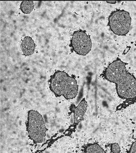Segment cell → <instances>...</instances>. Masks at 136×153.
<instances>
[{
	"label": "cell",
	"instance_id": "6da1fadb",
	"mask_svg": "<svg viewBox=\"0 0 136 153\" xmlns=\"http://www.w3.org/2000/svg\"><path fill=\"white\" fill-rule=\"evenodd\" d=\"M103 77L115 84L118 96L132 101L136 99V78L128 71L125 63L117 58L109 63L104 71Z\"/></svg>",
	"mask_w": 136,
	"mask_h": 153
},
{
	"label": "cell",
	"instance_id": "7a4b0ae2",
	"mask_svg": "<svg viewBox=\"0 0 136 153\" xmlns=\"http://www.w3.org/2000/svg\"><path fill=\"white\" fill-rule=\"evenodd\" d=\"M48 82L50 90L56 97H63L66 100H71L78 94V85L76 76L73 74L70 75L64 71H56Z\"/></svg>",
	"mask_w": 136,
	"mask_h": 153
},
{
	"label": "cell",
	"instance_id": "3957f363",
	"mask_svg": "<svg viewBox=\"0 0 136 153\" xmlns=\"http://www.w3.org/2000/svg\"><path fill=\"white\" fill-rule=\"evenodd\" d=\"M27 130L29 138L34 143H41L46 137L47 129L42 115L37 111L31 110L27 115Z\"/></svg>",
	"mask_w": 136,
	"mask_h": 153
},
{
	"label": "cell",
	"instance_id": "277c9868",
	"mask_svg": "<svg viewBox=\"0 0 136 153\" xmlns=\"http://www.w3.org/2000/svg\"><path fill=\"white\" fill-rule=\"evenodd\" d=\"M131 24L129 13L124 10H116L112 12L108 17L109 27L117 35H126L129 32Z\"/></svg>",
	"mask_w": 136,
	"mask_h": 153
},
{
	"label": "cell",
	"instance_id": "5b68a950",
	"mask_svg": "<svg viewBox=\"0 0 136 153\" xmlns=\"http://www.w3.org/2000/svg\"><path fill=\"white\" fill-rule=\"evenodd\" d=\"M69 46L71 52H75L80 56H85L91 51L92 42L86 31L80 29L74 31L72 35Z\"/></svg>",
	"mask_w": 136,
	"mask_h": 153
},
{
	"label": "cell",
	"instance_id": "8992f818",
	"mask_svg": "<svg viewBox=\"0 0 136 153\" xmlns=\"http://www.w3.org/2000/svg\"><path fill=\"white\" fill-rule=\"evenodd\" d=\"M88 102L85 99H82L77 106L74 108V124L77 125L84 118L88 108Z\"/></svg>",
	"mask_w": 136,
	"mask_h": 153
},
{
	"label": "cell",
	"instance_id": "52a82bcc",
	"mask_svg": "<svg viewBox=\"0 0 136 153\" xmlns=\"http://www.w3.org/2000/svg\"><path fill=\"white\" fill-rule=\"evenodd\" d=\"M36 44L31 37H25L21 44V50L24 55L26 56H31L35 51Z\"/></svg>",
	"mask_w": 136,
	"mask_h": 153
},
{
	"label": "cell",
	"instance_id": "ba28073f",
	"mask_svg": "<svg viewBox=\"0 0 136 153\" xmlns=\"http://www.w3.org/2000/svg\"><path fill=\"white\" fill-rule=\"evenodd\" d=\"M83 153H106L103 148L97 143L87 145L85 148Z\"/></svg>",
	"mask_w": 136,
	"mask_h": 153
},
{
	"label": "cell",
	"instance_id": "9c48e42d",
	"mask_svg": "<svg viewBox=\"0 0 136 153\" xmlns=\"http://www.w3.org/2000/svg\"><path fill=\"white\" fill-rule=\"evenodd\" d=\"M34 8V4L33 1H23L21 2L20 9L25 14H30Z\"/></svg>",
	"mask_w": 136,
	"mask_h": 153
},
{
	"label": "cell",
	"instance_id": "30bf717a",
	"mask_svg": "<svg viewBox=\"0 0 136 153\" xmlns=\"http://www.w3.org/2000/svg\"><path fill=\"white\" fill-rule=\"evenodd\" d=\"M111 151L113 153H119L120 152V146L117 143H112L111 146Z\"/></svg>",
	"mask_w": 136,
	"mask_h": 153
},
{
	"label": "cell",
	"instance_id": "8fae6325",
	"mask_svg": "<svg viewBox=\"0 0 136 153\" xmlns=\"http://www.w3.org/2000/svg\"><path fill=\"white\" fill-rule=\"evenodd\" d=\"M129 153H136V141L131 145L129 151Z\"/></svg>",
	"mask_w": 136,
	"mask_h": 153
}]
</instances>
